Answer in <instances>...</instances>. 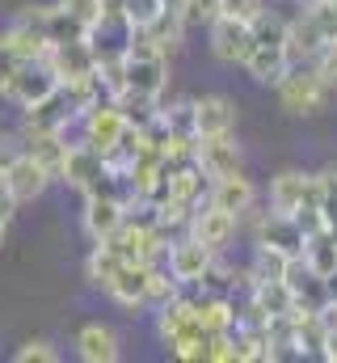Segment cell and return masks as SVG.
<instances>
[{
	"instance_id": "9",
	"label": "cell",
	"mask_w": 337,
	"mask_h": 363,
	"mask_svg": "<svg viewBox=\"0 0 337 363\" xmlns=\"http://www.w3.org/2000/svg\"><path fill=\"white\" fill-rule=\"evenodd\" d=\"M211 262H215V250H207L194 233H181L177 241H168L165 250V267L181 287H198V279L207 274Z\"/></svg>"
},
{
	"instance_id": "1",
	"label": "cell",
	"mask_w": 337,
	"mask_h": 363,
	"mask_svg": "<svg viewBox=\"0 0 337 363\" xmlns=\"http://www.w3.org/2000/svg\"><path fill=\"white\" fill-rule=\"evenodd\" d=\"M287 68H291V60H287V17L265 9L253 21V51L245 60V72L257 85H274Z\"/></svg>"
},
{
	"instance_id": "12",
	"label": "cell",
	"mask_w": 337,
	"mask_h": 363,
	"mask_svg": "<svg viewBox=\"0 0 337 363\" xmlns=\"http://www.w3.org/2000/svg\"><path fill=\"white\" fill-rule=\"evenodd\" d=\"M105 296H110L114 304L131 308V313L152 308V262H122L118 274L110 279Z\"/></svg>"
},
{
	"instance_id": "25",
	"label": "cell",
	"mask_w": 337,
	"mask_h": 363,
	"mask_svg": "<svg viewBox=\"0 0 337 363\" xmlns=\"http://www.w3.org/2000/svg\"><path fill=\"white\" fill-rule=\"evenodd\" d=\"M304 262L316 274H329L337 267V233L329 224H321V228H312L304 237Z\"/></svg>"
},
{
	"instance_id": "3",
	"label": "cell",
	"mask_w": 337,
	"mask_h": 363,
	"mask_svg": "<svg viewBox=\"0 0 337 363\" xmlns=\"http://www.w3.org/2000/svg\"><path fill=\"white\" fill-rule=\"evenodd\" d=\"M333 38L337 17L329 4H312V9H299V17H287V60L291 64H312Z\"/></svg>"
},
{
	"instance_id": "5",
	"label": "cell",
	"mask_w": 337,
	"mask_h": 363,
	"mask_svg": "<svg viewBox=\"0 0 337 363\" xmlns=\"http://www.w3.org/2000/svg\"><path fill=\"white\" fill-rule=\"evenodd\" d=\"M81 127H84V144L88 148H97L105 161L118 152V144H122V135H127V114L118 110V101L114 97H97L93 106H84L81 110Z\"/></svg>"
},
{
	"instance_id": "22",
	"label": "cell",
	"mask_w": 337,
	"mask_h": 363,
	"mask_svg": "<svg viewBox=\"0 0 337 363\" xmlns=\"http://www.w3.org/2000/svg\"><path fill=\"white\" fill-rule=\"evenodd\" d=\"M76 355L84 363H114L122 355V342H118V334L110 325L88 321V325H81V334H76Z\"/></svg>"
},
{
	"instance_id": "19",
	"label": "cell",
	"mask_w": 337,
	"mask_h": 363,
	"mask_svg": "<svg viewBox=\"0 0 337 363\" xmlns=\"http://www.w3.org/2000/svg\"><path fill=\"white\" fill-rule=\"evenodd\" d=\"M127 220V203L114 194H84V233L93 241H110L114 228Z\"/></svg>"
},
{
	"instance_id": "13",
	"label": "cell",
	"mask_w": 337,
	"mask_h": 363,
	"mask_svg": "<svg viewBox=\"0 0 337 363\" xmlns=\"http://www.w3.org/2000/svg\"><path fill=\"white\" fill-rule=\"evenodd\" d=\"M51 182H55V174H51L38 157H30L25 148L4 165V186L13 190V199H17V203H34Z\"/></svg>"
},
{
	"instance_id": "39",
	"label": "cell",
	"mask_w": 337,
	"mask_h": 363,
	"mask_svg": "<svg viewBox=\"0 0 337 363\" xmlns=\"http://www.w3.org/2000/svg\"><path fill=\"white\" fill-rule=\"evenodd\" d=\"M325 296H329V300H337V267L325 274Z\"/></svg>"
},
{
	"instance_id": "6",
	"label": "cell",
	"mask_w": 337,
	"mask_h": 363,
	"mask_svg": "<svg viewBox=\"0 0 337 363\" xmlns=\"http://www.w3.org/2000/svg\"><path fill=\"white\" fill-rule=\"evenodd\" d=\"M270 211L295 216V211H321V186L316 174L304 169H282L270 178Z\"/></svg>"
},
{
	"instance_id": "7",
	"label": "cell",
	"mask_w": 337,
	"mask_h": 363,
	"mask_svg": "<svg viewBox=\"0 0 337 363\" xmlns=\"http://www.w3.org/2000/svg\"><path fill=\"white\" fill-rule=\"evenodd\" d=\"M76 118H81V106H76V97L68 93V85H59V89L51 93V97H42V101L25 106V118H21V135L68 131V123H76Z\"/></svg>"
},
{
	"instance_id": "40",
	"label": "cell",
	"mask_w": 337,
	"mask_h": 363,
	"mask_svg": "<svg viewBox=\"0 0 337 363\" xmlns=\"http://www.w3.org/2000/svg\"><path fill=\"white\" fill-rule=\"evenodd\" d=\"M321 317H325V321H333V325H337V300H329V304L321 308Z\"/></svg>"
},
{
	"instance_id": "33",
	"label": "cell",
	"mask_w": 337,
	"mask_h": 363,
	"mask_svg": "<svg viewBox=\"0 0 337 363\" xmlns=\"http://www.w3.org/2000/svg\"><path fill=\"white\" fill-rule=\"evenodd\" d=\"M59 359V351L47 342V338H30L21 351H17V363H55Z\"/></svg>"
},
{
	"instance_id": "35",
	"label": "cell",
	"mask_w": 337,
	"mask_h": 363,
	"mask_svg": "<svg viewBox=\"0 0 337 363\" xmlns=\"http://www.w3.org/2000/svg\"><path fill=\"white\" fill-rule=\"evenodd\" d=\"M312 64H316V72L325 77V85L337 93V47H333V43H329V47H325V51H321Z\"/></svg>"
},
{
	"instance_id": "36",
	"label": "cell",
	"mask_w": 337,
	"mask_h": 363,
	"mask_svg": "<svg viewBox=\"0 0 337 363\" xmlns=\"http://www.w3.org/2000/svg\"><path fill=\"white\" fill-rule=\"evenodd\" d=\"M321 359L337 363V325H333V321H325V338H321Z\"/></svg>"
},
{
	"instance_id": "11",
	"label": "cell",
	"mask_w": 337,
	"mask_h": 363,
	"mask_svg": "<svg viewBox=\"0 0 337 363\" xmlns=\"http://www.w3.org/2000/svg\"><path fill=\"white\" fill-rule=\"evenodd\" d=\"M236 224H241V216H232V211H224V207H215V203H198L194 207V216H190V224H185V233H194L207 250H215V254H224L228 245H232V237H236Z\"/></svg>"
},
{
	"instance_id": "20",
	"label": "cell",
	"mask_w": 337,
	"mask_h": 363,
	"mask_svg": "<svg viewBox=\"0 0 337 363\" xmlns=\"http://www.w3.org/2000/svg\"><path fill=\"white\" fill-rule=\"evenodd\" d=\"M47 60H51V68L59 72V85L84 81V77L97 72V55H93L88 38H81V43H55V47L47 51Z\"/></svg>"
},
{
	"instance_id": "28",
	"label": "cell",
	"mask_w": 337,
	"mask_h": 363,
	"mask_svg": "<svg viewBox=\"0 0 337 363\" xmlns=\"http://www.w3.org/2000/svg\"><path fill=\"white\" fill-rule=\"evenodd\" d=\"M173 9H177V17H181V26H185V34L190 30H207L219 13H224V4L219 0H168Z\"/></svg>"
},
{
	"instance_id": "18",
	"label": "cell",
	"mask_w": 337,
	"mask_h": 363,
	"mask_svg": "<svg viewBox=\"0 0 337 363\" xmlns=\"http://www.w3.org/2000/svg\"><path fill=\"white\" fill-rule=\"evenodd\" d=\"M194 161L202 165L207 178H224V174H236L241 169V144L236 135H202L198 148H194Z\"/></svg>"
},
{
	"instance_id": "24",
	"label": "cell",
	"mask_w": 337,
	"mask_h": 363,
	"mask_svg": "<svg viewBox=\"0 0 337 363\" xmlns=\"http://www.w3.org/2000/svg\"><path fill=\"white\" fill-rule=\"evenodd\" d=\"M291 254H282L278 245H265V241H253V262L245 267V283H265V279H282L287 274Z\"/></svg>"
},
{
	"instance_id": "14",
	"label": "cell",
	"mask_w": 337,
	"mask_h": 363,
	"mask_svg": "<svg viewBox=\"0 0 337 363\" xmlns=\"http://www.w3.org/2000/svg\"><path fill=\"white\" fill-rule=\"evenodd\" d=\"M282 283L291 287V296H295V308H299V313H321V308L329 304V296H325V274L312 271V267L304 262V254H295V258L287 262Z\"/></svg>"
},
{
	"instance_id": "16",
	"label": "cell",
	"mask_w": 337,
	"mask_h": 363,
	"mask_svg": "<svg viewBox=\"0 0 337 363\" xmlns=\"http://www.w3.org/2000/svg\"><path fill=\"white\" fill-rule=\"evenodd\" d=\"M105 169H110V165H105V157L81 140V144H68V157H64V165H59V182H68L72 190L88 194V190H93V182L101 178Z\"/></svg>"
},
{
	"instance_id": "42",
	"label": "cell",
	"mask_w": 337,
	"mask_h": 363,
	"mask_svg": "<svg viewBox=\"0 0 337 363\" xmlns=\"http://www.w3.org/2000/svg\"><path fill=\"white\" fill-rule=\"evenodd\" d=\"M329 9H333V17H337V0H329Z\"/></svg>"
},
{
	"instance_id": "15",
	"label": "cell",
	"mask_w": 337,
	"mask_h": 363,
	"mask_svg": "<svg viewBox=\"0 0 337 363\" xmlns=\"http://www.w3.org/2000/svg\"><path fill=\"white\" fill-rule=\"evenodd\" d=\"M194 135H228L236 131V101L224 97V93H207V97H194Z\"/></svg>"
},
{
	"instance_id": "30",
	"label": "cell",
	"mask_w": 337,
	"mask_h": 363,
	"mask_svg": "<svg viewBox=\"0 0 337 363\" xmlns=\"http://www.w3.org/2000/svg\"><path fill=\"white\" fill-rule=\"evenodd\" d=\"M316 186H321V220L337 233V165L321 169L316 174Z\"/></svg>"
},
{
	"instance_id": "26",
	"label": "cell",
	"mask_w": 337,
	"mask_h": 363,
	"mask_svg": "<svg viewBox=\"0 0 337 363\" xmlns=\"http://www.w3.org/2000/svg\"><path fill=\"white\" fill-rule=\"evenodd\" d=\"M114 4H118V13L131 30H152L168 9V0H114Z\"/></svg>"
},
{
	"instance_id": "32",
	"label": "cell",
	"mask_w": 337,
	"mask_h": 363,
	"mask_svg": "<svg viewBox=\"0 0 337 363\" xmlns=\"http://www.w3.org/2000/svg\"><path fill=\"white\" fill-rule=\"evenodd\" d=\"M207 363H236L232 330H224V334H207Z\"/></svg>"
},
{
	"instance_id": "21",
	"label": "cell",
	"mask_w": 337,
	"mask_h": 363,
	"mask_svg": "<svg viewBox=\"0 0 337 363\" xmlns=\"http://www.w3.org/2000/svg\"><path fill=\"white\" fill-rule=\"evenodd\" d=\"M253 241H265V245H278L282 254H304V228L295 216H282V211H265L253 228Z\"/></svg>"
},
{
	"instance_id": "2",
	"label": "cell",
	"mask_w": 337,
	"mask_h": 363,
	"mask_svg": "<svg viewBox=\"0 0 337 363\" xmlns=\"http://www.w3.org/2000/svg\"><path fill=\"white\" fill-rule=\"evenodd\" d=\"M156 334L168 347V355L185 363H207V330L198 325L190 296H173L168 304L156 308Z\"/></svg>"
},
{
	"instance_id": "27",
	"label": "cell",
	"mask_w": 337,
	"mask_h": 363,
	"mask_svg": "<svg viewBox=\"0 0 337 363\" xmlns=\"http://www.w3.org/2000/svg\"><path fill=\"white\" fill-rule=\"evenodd\" d=\"M81 38H88V26L76 21L68 9L51 4V13H47V43L55 47V43H81Z\"/></svg>"
},
{
	"instance_id": "8",
	"label": "cell",
	"mask_w": 337,
	"mask_h": 363,
	"mask_svg": "<svg viewBox=\"0 0 337 363\" xmlns=\"http://www.w3.org/2000/svg\"><path fill=\"white\" fill-rule=\"evenodd\" d=\"M55 89H59V72L51 68L47 55H38V60H21V64H17V72H13V81H8L4 97H13V101L25 110V106L51 97Z\"/></svg>"
},
{
	"instance_id": "37",
	"label": "cell",
	"mask_w": 337,
	"mask_h": 363,
	"mask_svg": "<svg viewBox=\"0 0 337 363\" xmlns=\"http://www.w3.org/2000/svg\"><path fill=\"white\" fill-rule=\"evenodd\" d=\"M17 207H21V203H17V199H13V190H8V186H4V178H0V224H8V220H13V211H17Z\"/></svg>"
},
{
	"instance_id": "23",
	"label": "cell",
	"mask_w": 337,
	"mask_h": 363,
	"mask_svg": "<svg viewBox=\"0 0 337 363\" xmlns=\"http://www.w3.org/2000/svg\"><path fill=\"white\" fill-rule=\"evenodd\" d=\"M249 300L253 308L270 321V317H287L291 308H295V296H291V287L282 283V279H265V283H253L249 287Z\"/></svg>"
},
{
	"instance_id": "29",
	"label": "cell",
	"mask_w": 337,
	"mask_h": 363,
	"mask_svg": "<svg viewBox=\"0 0 337 363\" xmlns=\"http://www.w3.org/2000/svg\"><path fill=\"white\" fill-rule=\"evenodd\" d=\"M118 267H122V258L105 245V241H93V254H88V262H84V274H88V283H97L101 291L110 287V279L118 274Z\"/></svg>"
},
{
	"instance_id": "17",
	"label": "cell",
	"mask_w": 337,
	"mask_h": 363,
	"mask_svg": "<svg viewBox=\"0 0 337 363\" xmlns=\"http://www.w3.org/2000/svg\"><path fill=\"white\" fill-rule=\"evenodd\" d=\"M207 203H215V207H224V211H232V216H245V211H253V203H257V186H253V178L245 169L224 174V178H211Z\"/></svg>"
},
{
	"instance_id": "43",
	"label": "cell",
	"mask_w": 337,
	"mask_h": 363,
	"mask_svg": "<svg viewBox=\"0 0 337 363\" xmlns=\"http://www.w3.org/2000/svg\"><path fill=\"white\" fill-rule=\"evenodd\" d=\"M333 47H337V38H333Z\"/></svg>"
},
{
	"instance_id": "31",
	"label": "cell",
	"mask_w": 337,
	"mask_h": 363,
	"mask_svg": "<svg viewBox=\"0 0 337 363\" xmlns=\"http://www.w3.org/2000/svg\"><path fill=\"white\" fill-rule=\"evenodd\" d=\"M105 4H110V0H59V9H68V13H72L76 21H84V26H88V30H93V26L101 21Z\"/></svg>"
},
{
	"instance_id": "10",
	"label": "cell",
	"mask_w": 337,
	"mask_h": 363,
	"mask_svg": "<svg viewBox=\"0 0 337 363\" xmlns=\"http://www.w3.org/2000/svg\"><path fill=\"white\" fill-rule=\"evenodd\" d=\"M207 34H211V55L219 60V64H232V68H245V60H249L253 51V26L249 21H236V17H215L211 26H207Z\"/></svg>"
},
{
	"instance_id": "4",
	"label": "cell",
	"mask_w": 337,
	"mask_h": 363,
	"mask_svg": "<svg viewBox=\"0 0 337 363\" xmlns=\"http://www.w3.org/2000/svg\"><path fill=\"white\" fill-rule=\"evenodd\" d=\"M274 93H278V106L287 114H321L329 106V97H333L325 77L316 72V64H291L274 81Z\"/></svg>"
},
{
	"instance_id": "38",
	"label": "cell",
	"mask_w": 337,
	"mask_h": 363,
	"mask_svg": "<svg viewBox=\"0 0 337 363\" xmlns=\"http://www.w3.org/2000/svg\"><path fill=\"white\" fill-rule=\"evenodd\" d=\"M17 64H21V60H13V55L0 47V93L8 89V81H13V72H17Z\"/></svg>"
},
{
	"instance_id": "34",
	"label": "cell",
	"mask_w": 337,
	"mask_h": 363,
	"mask_svg": "<svg viewBox=\"0 0 337 363\" xmlns=\"http://www.w3.org/2000/svg\"><path fill=\"white\" fill-rule=\"evenodd\" d=\"M224 4V17H236V21H257L265 13V0H219Z\"/></svg>"
},
{
	"instance_id": "41",
	"label": "cell",
	"mask_w": 337,
	"mask_h": 363,
	"mask_svg": "<svg viewBox=\"0 0 337 363\" xmlns=\"http://www.w3.org/2000/svg\"><path fill=\"white\" fill-rule=\"evenodd\" d=\"M299 9H312V4H329V0H295Z\"/></svg>"
}]
</instances>
